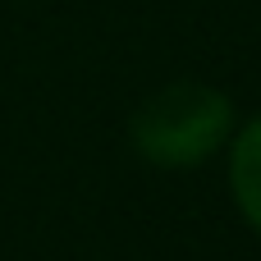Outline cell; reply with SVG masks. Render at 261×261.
Listing matches in <instances>:
<instances>
[{"label": "cell", "instance_id": "cell-2", "mask_svg": "<svg viewBox=\"0 0 261 261\" xmlns=\"http://www.w3.org/2000/svg\"><path fill=\"white\" fill-rule=\"evenodd\" d=\"M229 188L243 220L261 234V115L229 138Z\"/></svg>", "mask_w": 261, "mask_h": 261}, {"label": "cell", "instance_id": "cell-1", "mask_svg": "<svg viewBox=\"0 0 261 261\" xmlns=\"http://www.w3.org/2000/svg\"><path fill=\"white\" fill-rule=\"evenodd\" d=\"M229 138H234V101L202 78H174L156 87L128 119L133 151L161 170L206 165Z\"/></svg>", "mask_w": 261, "mask_h": 261}]
</instances>
